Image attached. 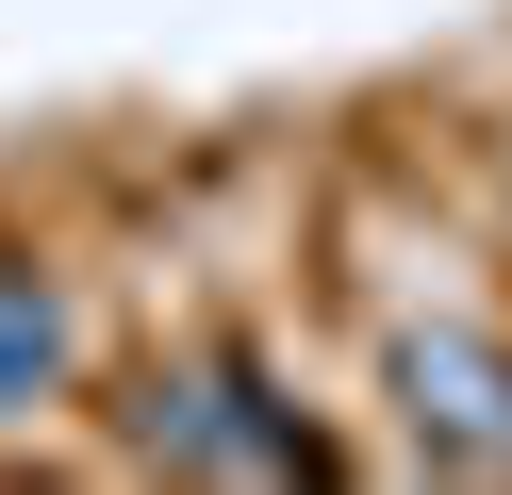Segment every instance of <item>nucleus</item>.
Instances as JSON below:
<instances>
[{
	"mask_svg": "<svg viewBox=\"0 0 512 495\" xmlns=\"http://www.w3.org/2000/svg\"><path fill=\"white\" fill-rule=\"evenodd\" d=\"M116 429H133V462H166V479H331V429H314L248 347H215V363H149Z\"/></svg>",
	"mask_w": 512,
	"mask_h": 495,
	"instance_id": "nucleus-1",
	"label": "nucleus"
},
{
	"mask_svg": "<svg viewBox=\"0 0 512 495\" xmlns=\"http://www.w3.org/2000/svg\"><path fill=\"white\" fill-rule=\"evenodd\" d=\"M397 429L430 479H512V347H479L463 314L397 330Z\"/></svg>",
	"mask_w": 512,
	"mask_h": 495,
	"instance_id": "nucleus-2",
	"label": "nucleus"
},
{
	"mask_svg": "<svg viewBox=\"0 0 512 495\" xmlns=\"http://www.w3.org/2000/svg\"><path fill=\"white\" fill-rule=\"evenodd\" d=\"M67 297H50V264H17V248H0V446H17V429H34L50 413V396H67Z\"/></svg>",
	"mask_w": 512,
	"mask_h": 495,
	"instance_id": "nucleus-3",
	"label": "nucleus"
}]
</instances>
